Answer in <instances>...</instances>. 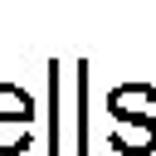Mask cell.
<instances>
[{"instance_id":"3957f363","label":"cell","mask_w":156,"mask_h":156,"mask_svg":"<svg viewBox=\"0 0 156 156\" xmlns=\"http://www.w3.org/2000/svg\"><path fill=\"white\" fill-rule=\"evenodd\" d=\"M49 107H54V117H49V151L58 156V63H49Z\"/></svg>"},{"instance_id":"6da1fadb","label":"cell","mask_w":156,"mask_h":156,"mask_svg":"<svg viewBox=\"0 0 156 156\" xmlns=\"http://www.w3.org/2000/svg\"><path fill=\"white\" fill-rule=\"evenodd\" d=\"M34 98L20 83H0V156H20L34 146Z\"/></svg>"},{"instance_id":"7a4b0ae2","label":"cell","mask_w":156,"mask_h":156,"mask_svg":"<svg viewBox=\"0 0 156 156\" xmlns=\"http://www.w3.org/2000/svg\"><path fill=\"white\" fill-rule=\"evenodd\" d=\"M112 151L151 156L156 151V117L151 112H112Z\"/></svg>"}]
</instances>
